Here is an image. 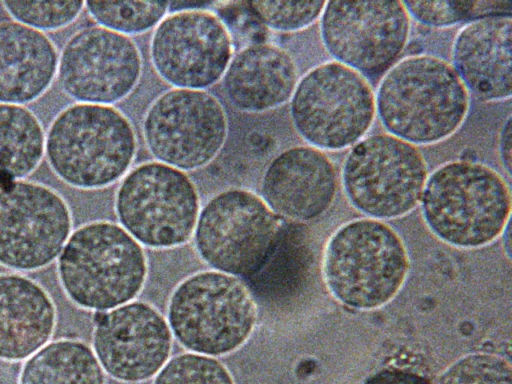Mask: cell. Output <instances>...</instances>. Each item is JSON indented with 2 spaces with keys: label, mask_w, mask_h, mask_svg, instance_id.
I'll use <instances>...</instances> for the list:
<instances>
[{
  "label": "cell",
  "mask_w": 512,
  "mask_h": 384,
  "mask_svg": "<svg viewBox=\"0 0 512 384\" xmlns=\"http://www.w3.org/2000/svg\"><path fill=\"white\" fill-rule=\"evenodd\" d=\"M337 185L335 166L323 151L294 146L277 154L265 168L261 198L282 218L307 222L329 210Z\"/></svg>",
  "instance_id": "obj_17"
},
{
  "label": "cell",
  "mask_w": 512,
  "mask_h": 384,
  "mask_svg": "<svg viewBox=\"0 0 512 384\" xmlns=\"http://www.w3.org/2000/svg\"><path fill=\"white\" fill-rule=\"evenodd\" d=\"M511 17H490L463 25L452 48V67L478 100L504 101L511 97Z\"/></svg>",
  "instance_id": "obj_18"
},
{
  "label": "cell",
  "mask_w": 512,
  "mask_h": 384,
  "mask_svg": "<svg viewBox=\"0 0 512 384\" xmlns=\"http://www.w3.org/2000/svg\"><path fill=\"white\" fill-rule=\"evenodd\" d=\"M115 212L141 245L167 249L191 239L200 201L186 172L155 160L135 166L121 179Z\"/></svg>",
  "instance_id": "obj_10"
},
{
  "label": "cell",
  "mask_w": 512,
  "mask_h": 384,
  "mask_svg": "<svg viewBox=\"0 0 512 384\" xmlns=\"http://www.w3.org/2000/svg\"><path fill=\"white\" fill-rule=\"evenodd\" d=\"M405 51L408 55H419L424 51V44L421 39H409Z\"/></svg>",
  "instance_id": "obj_32"
},
{
  "label": "cell",
  "mask_w": 512,
  "mask_h": 384,
  "mask_svg": "<svg viewBox=\"0 0 512 384\" xmlns=\"http://www.w3.org/2000/svg\"><path fill=\"white\" fill-rule=\"evenodd\" d=\"M460 160H463V161H468V162H476V161H479V157H478V153L476 150H474L473 148H470V147H466L464 148L460 154H459V158Z\"/></svg>",
  "instance_id": "obj_33"
},
{
  "label": "cell",
  "mask_w": 512,
  "mask_h": 384,
  "mask_svg": "<svg viewBox=\"0 0 512 384\" xmlns=\"http://www.w3.org/2000/svg\"><path fill=\"white\" fill-rule=\"evenodd\" d=\"M92 349L105 374L124 383L154 377L170 359L173 335L151 304L133 300L94 324Z\"/></svg>",
  "instance_id": "obj_16"
},
{
  "label": "cell",
  "mask_w": 512,
  "mask_h": 384,
  "mask_svg": "<svg viewBox=\"0 0 512 384\" xmlns=\"http://www.w3.org/2000/svg\"><path fill=\"white\" fill-rule=\"evenodd\" d=\"M506 180L479 161L445 162L428 175L420 200L426 226L442 242L476 249L495 241L510 222Z\"/></svg>",
  "instance_id": "obj_3"
},
{
  "label": "cell",
  "mask_w": 512,
  "mask_h": 384,
  "mask_svg": "<svg viewBox=\"0 0 512 384\" xmlns=\"http://www.w3.org/2000/svg\"><path fill=\"white\" fill-rule=\"evenodd\" d=\"M18 384H106V377L88 344L61 338L48 342L25 360Z\"/></svg>",
  "instance_id": "obj_22"
},
{
  "label": "cell",
  "mask_w": 512,
  "mask_h": 384,
  "mask_svg": "<svg viewBox=\"0 0 512 384\" xmlns=\"http://www.w3.org/2000/svg\"><path fill=\"white\" fill-rule=\"evenodd\" d=\"M319 21L327 53L365 78L383 75L399 60L411 31L402 1H326Z\"/></svg>",
  "instance_id": "obj_12"
},
{
  "label": "cell",
  "mask_w": 512,
  "mask_h": 384,
  "mask_svg": "<svg viewBox=\"0 0 512 384\" xmlns=\"http://www.w3.org/2000/svg\"><path fill=\"white\" fill-rule=\"evenodd\" d=\"M363 384H432V382L414 370L390 367L375 372Z\"/></svg>",
  "instance_id": "obj_30"
},
{
  "label": "cell",
  "mask_w": 512,
  "mask_h": 384,
  "mask_svg": "<svg viewBox=\"0 0 512 384\" xmlns=\"http://www.w3.org/2000/svg\"><path fill=\"white\" fill-rule=\"evenodd\" d=\"M285 219L256 193L243 188L223 190L200 209L194 230L195 248L213 270L250 276L273 255Z\"/></svg>",
  "instance_id": "obj_8"
},
{
  "label": "cell",
  "mask_w": 512,
  "mask_h": 384,
  "mask_svg": "<svg viewBox=\"0 0 512 384\" xmlns=\"http://www.w3.org/2000/svg\"><path fill=\"white\" fill-rule=\"evenodd\" d=\"M299 80L292 55L272 43H253L235 53L222 78L229 102L246 113L276 109L291 99Z\"/></svg>",
  "instance_id": "obj_19"
},
{
  "label": "cell",
  "mask_w": 512,
  "mask_h": 384,
  "mask_svg": "<svg viewBox=\"0 0 512 384\" xmlns=\"http://www.w3.org/2000/svg\"><path fill=\"white\" fill-rule=\"evenodd\" d=\"M511 115L504 121L498 139L499 158L508 176L511 175Z\"/></svg>",
  "instance_id": "obj_31"
},
{
  "label": "cell",
  "mask_w": 512,
  "mask_h": 384,
  "mask_svg": "<svg viewBox=\"0 0 512 384\" xmlns=\"http://www.w3.org/2000/svg\"><path fill=\"white\" fill-rule=\"evenodd\" d=\"M289 101L298 135L323 152L354 146L376 116L375 93L367 78L334 60L308 70Z\"/></svg>",
  "instance_id": "obj_7"
},
{
  "label": "cell",
  "mask_w": 512,
  "mask_h": 384,
  "mask_svg": "<svg viewBox=\"0 0 512 384\" xmlns=\"http://www.w3.org/2000/svg\"><path fill=\"white\" fill-rule=\"evenodd\" d=\"M375 108L388 134L427 146L447 140L461 128L470 94L446 60L424 53L407 55L382 75Z\"/></svg>",
  "instance_id": "obj_1"
},
{
  "label": "cell",
  "mask_w": 512,
  "mask_h": 384,
  "mask_svg": "<svg viewBox=\"0 0 512 384\" xmlns=\"http://www.w3.org/2000/svg\"><path fill=\"white\" fill-rule=\"evenodd\" d=\"M258 318L254 298L235 276L196 272L173 290L167 305L172 335L189 352L224 356L242 347Z\"/></svg>",
  "instance_id": "obj_6"
},
{
  "label": "cell",
  "mask_w": 512,
  "mask_h": 384,
  "mask_svg": "<svg viewBox=\"0 0 512 384\" xmlns=\"http://www.w3.org/2000/svg\"><path fill=\"white\" fill-rule=\"evenodd\" d=\"M150 60L173 88L206 90L222 80L234 55L230 31L206 9L167 14L154 28Z\"/></svg>",
  "instance_id": "obj_14"
},
{
  "label": "cell",
  "mask_w": 512,
  "mask_h": 384,
  "mask_svg": "<svg viewBox=\"0 0 512 384\" xmlns=\"http://www.w3.org/2000/svg\"><path fill=\"white\" fill-rule=\"evenodd\" d=\"M248 9L268 29L293 33L320 19L326 1L267 0L246 2Z\"/></svg>",
  "instance_id": "obj_28"
},
{
  "label": "cell",
  "mask_w": 512,
  "mask_h": 384,
  "mask_svg": "<svg viewBox=\"0 0 512 384\" xmlns=\"http://www.w3.org/2000/svg\"><path fill=\"white\" fill-rule=\"evenodd\" d=\"M67 298L90 311H109L134 300L146 282L142 245L120 224L97 220L72 231L57 258Z\"/></svg>",
  "instance_id": "obj_4"
},
{
  "label": "cell",
  "mask_w": 512,
  "mask_h": 384,
  "mask_svg": "<svg viewBox=\"0 0 512 384\" xmlns=\"http://www.w3.org/2000/svg\"><path fill=\"white\" fill-rule=\"evenodd\" d=\"M152 384H236L228 368L217 358L185 352L170 358Z\"/></svg>",
  "instance_id": "obj_27"
},
{
  "label": "cell",
  "mask_w": 512,
  "mask_h": 384,
  "mask_svg": "<svg viewBox=\"0 0 512 384\" xmlns=\"http://www.w3.org/2000/svg\"><path fill=\"white\" fill-rule=\"evenodd\" d=\"M427 178L428 166L418 148L388 133L365 136L351 147L341 168L349 203L380 221L413 211Z\"/></svg>",
  "instance_id": "obj_9"
},
{
  "label": "cell",
  "mask_w": 512,
  "mask_h": 384,
  "mask_svg": "<svg viewBox=\"0 0 512 384\" xmlns=\"http://www.w3.org/2000/svg\"><path fill=\"white\" fill-rule=\"evenodd\" d=\"M85 9L99 25L130 37L155 28L167 15V1H85Z\"/></svg>",
  "instance_id": "obj_25"
},
{
  "label": "cell",
  "mask_w": 512,
  "mask_h": 384,
  "mask_svg": "<svg viewBox=\"0 0 512 384\" xmlns=\"http://www.w3.org/2000/svg\"><path fill=\"white\" fill-rule=\"evenodd\" d=\"M512 370L504 357L488 352L466 354L442 373L439 384H511Z\"/></svg>",
  "instance_id": "obj_29"
},
{
  "label": "cell",
  "mask_w": 512,
  "mask_h": 384,
  "mask_svg": "<svg viewBox=\"0 0 512 384\" xmlns=\"http://www.w3.org/2000/svg\"><path fill=\"white\" fill-rule=\"evenodd\" d=\"M1 5L12 20L43 33L69 26L85 9V1L16 0Z\"/></svg>",
  "instance_id": "obj_26"
},
{
  "label": "cell",
  "mask_w": 512,
  "mask_h": 384,
  "mask_svg": "<svg viewBox=\"0 0 512 384\" xmlns=\"http://www.w3.org/2000/svg\"><path fill=\"white\" fill-rule=\"evenodd\" d=\"M410 18L420 25L447 28L490 17H511L512 1H402Z\"/></svg>",
  "instance_id": "obj_24"
},
{
  "label": "cell",
  "mask_w": 512,
  "mask_h": 384,
  "mask_svg": "<svg viewBox=\"0 0 512 384\" xmlns=\"http://www.w3.org/2000/svg\"><path fill=\"white\" fill-rule=\"evenodd\" d=\"M45 157V130L26 106L0 103V186L23 180Z\"/></svg>",
  "instance_id": "obj_23"
},
{
  "label": "cell",
  "mask_w": 512,
  "mask_h": 384,
  "mask_svg": "<svg viewBox=\"0 0 512 384\" xmlns=\"http://www.w3.org/2000/svg\"><path fill=\"white\" fill-rule=\"evenodd\" d=\"M143 69L141 52L128 36L99 25L75 31L64 43L56 80L77 103L113 105L138 85Z\"/></svg>",
  "instance_id": "obj_15"
},
{
  "label": "cell",
  "mask_w": 512,
  "mask_h": 384,
  "mask_svg": "<svg viewBox=\"0 0 512 384\" xmlns=\"http://www.w3.org/2000/svg\"><path fill=\"white\" fill-rule=\"evenodd\" d=\"M51 38L14 20L0 21V103L25 106L42 97L57 76Z\"/></svg>",
  "instance_id": "obj_21"
},
{
  "label": "cell",
  "mask_w": 512,
  "mask_h": 384,
  "mask_svg": "<svg viewBox=\"0 0 512 384\" xmlns=\"http://www.w3.org/2000/svg\"><path fill=\"white\" fill-rule=\"evenodd\" d=\"M57 309L46 289L20 274L0 275V360L28 359L54 334Z\"/></svg>",
  "instance_id": "obj_20"
},
{
  "label": "cell",
  "mask_w": 512,
  "mask_h": 384,
  "mask_svg": "<svg viewBox=\"0 0 512 384\" xmlns=\"http://www.w3.org/2000/svg\"><path fill=\"white\" fill-rule=\"evenodd\" d=\"M64 197L27 179L0 186V264L18 271L40 270L54 262L72 233Z\"/></svg>",
  "instance_id": "obj_13"
},
{
  "label": "cell",
  "mask_w": 512,
  "mask_h": 384,
  "mask_svg": "<svg viewBox=\"0 0 512 384\" xmlns=\"http://www.w3.org/2000/svg\"><path fill=\"white\" fill-rule=\"evenodd\" d=\"M137 144L133 124L119 109L74 102L57 113L45 132V158L68 186L97 190L127 174Z\"/></svg>",
  "instance_id": "obj_2"
},
{
  "label": "cell",
  "mask_w": 512,
  "mask_h": 384,
  "mask_svg": "<svg viewBox=\"0 0 512 384\" xmlns=\"http://www.w3.org/2000/svg\"><path fill=\"white\" fill-rule=\"evenodd\" d=\"M408 271L409 255L400 235L384 221L368 217L338 227L323 252L324 283L351 309L370 311L388 304Z\"/></svg>",
  "instance_id": "obj_5"
},
{
  "label": "cell",
  "mask_w": 512,
  "mask_h": 384,
  "mask_svg": "<svg viewBox=\"0 0 512 384\" xmlns=\"http://www.w3.org/2000/svg\"><path fill=\"white\" fill-rule=\"evenodd\" d=\"M142 136L156 161L194 171L221 152L228 137V117L219 99L208 91L171 88L149 105Z\"/></svg>",
  "instance_id": "obj_11"
}]
</instances>
